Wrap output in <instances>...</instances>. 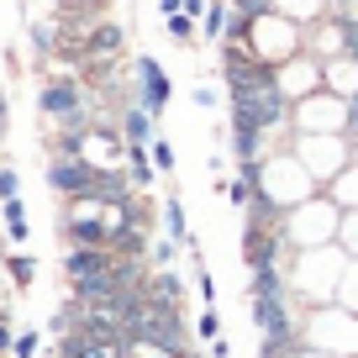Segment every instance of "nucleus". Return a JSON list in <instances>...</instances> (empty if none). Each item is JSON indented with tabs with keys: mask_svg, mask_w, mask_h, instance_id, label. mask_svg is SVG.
Listing matches in <instances>:
<instances>
[{
	"mask_svg": "<svg viewBox=\"0 0 358 358\" xmlns=\"http://www.w3.org/2000/svg\"><path fill=\"white\" fill-rule=\"evenodd\" d=\"M148 153H153V169H164V174L174 169V148H169L164 137H153V148H148Z\"/></svg>",
	"mask_w": 358,
	"mask_h": 358,
	"instance_id": "f8f14e48",
	"label": "nucleus"
},
{
	"mask_svg": "<svg viewBox=\"0 0 358 358\" xmlns=\"http://www.w3.org/2000/svg\"><path fill=\"white\" fill-rule=\"evenodd\" d=\"M195 337H206V343H216V337H222V316H216V306H206V311L195 316Z\"/></svg>",
	"mask_w": 358,
	"mask_h": 358,
	"instance_id": "1a4fd4ad",
	"label": "nucleus"
},
{
	"mask_svg": "<svg viewBox=\"0 0 358 358\" xmlns=\"http://www.w3.org/2000/svg\"><path fill=\"white\" fill-rule=\"evenodd\" d=\"M164 222H169V243H174V248H190V227H185V206H179L174 195L164 201Z\"/></svg>",
	"mask_w": 358,
	"mask_h": 358,
	"instance_id": "20e7f679",
	"label": "nucleus"
},
{
	"mask_svg": "<svg viewBox=\"0 0 358 358\" xmlns=\"http://www.w3.org/2000/svg\"><path fill=\"white\" fill-rule=\"evenodd\" d=\"M127 164H132V179H137V185H148V179H153V153H148V148H127Z\"/></svg>",
	"mask_w": 358,
	"mask_h": 358,
	"instance_id": "6e6552de",
	"label": "nucleus"
},
{
	"mask_svg": "<svg viewBox=\"0 0 358 358\" xmlns=\"http://www.w3.org/2000/svg\"><path fill=\"white\" fill-rule=\"evenodd\" d=\"M143 143H148V116L127 111V148H143Z\"/></svg>",
	"mask_w": 358,
	"mask_h": 358,
	"instance_id": "9d476101",
	"label": "nucleus"
},
{
	"mask_svg": "<svg viewBox=\"0 0 358 358\" xmlns=\"http://www.w3.org/2000/svg\"><path fill=\"white\" fill-rule=\"evenodd\" d=\"M6 274H11V285H16V290H27V285L37 280V258H27V253H11V258H6Z\"/></svg>",
	"mask_w": 358,
	"mask_h": 358,
	"instance_id": "39448f33",
	"label": "nucleus"
},
{
	"mask_svg": "<svg viewBox=\"0 0 358 358\" xmlns=\"http://www.w3.org/2000/svg\"><path fill=\"white\" fill-rule=\"evenodd\" d=\"M285 232H290V243H301V248H316V243H327V237L337 232V211H332L327 201H311L306 211H290Z\"/></svg>",
	"mask_w": 358,
	"mask_h": 358,
	"instance_id": "f03ea898",
	"label": "nucleus"
},
{
	"mask_svg": "<svg viewBox=\"0 0 358 358\" xmlns=\"http://www.w3.org/2000/svg\"><path fill=\"white\" fill-rule=\"evenodd\" d=\"M95 174H101V169L85 164L79 153H58L53 169H48V185H53L58 195H69V201H85V195H95Z\"/></svg>",
	"mask_w": 358,
	"mask_h": 358,
	"instance_id": "f257e3e1",
	"label": "nucleus"
},
{
	"mask_svg": "<svg viewBox=\"0 0 358 358\" xmlns=\"http://www.w3.org/2000/svg\"><path fill=\"white\" fill-rule=\"evenodd\" d=\"M195 295H201L206 306H216V280L206 274V268H195Z\"/></svg>",
	"mask_w": 358,
	"mask_h": 358,
	"instance_id": "ddd939ff",
	"label": "nucleus"
},
{
	"mask_svg": "<svg viewBox=\"0 0 358 358\" xmlns=\"http://www.w3.org/2000/svg\"><path fill=\"white\" fill-rule=\"evenodd\" d=\"M0 216H6V237H11L16 248L32 237V227H27V206H22V201H6V206H0Z\"/></svg>",
	"mask_w": 358,
	"mask_h": 358,
	"instance_id": "7ed1b4c3",
	"label": "nucleus"
},
{
	"mask_svg": "<svg viewBox=\"0 0 358 358\" xmlns=\"http://www.w3.org/2000/svg\"><path fill=\"white\" fill-rule=\"evenodd\" d=\"M16 358H37V332H16Z\"/></svg>",
	"mask_w": 358,
	"mask_h": 358,
	"instance_id": "4468645a",
	"label": "nucleus"
},
{
	"mask_svg": "<svg viewBox=\"0 0 358 358\" xmlns=\"http://www.w3.org/2000/svg\"><path fill=\"white\" fill-rule=\"evenodd\" d=\"M6 348H16V337H11V322H6V311H0V353Z\"/></svg>",
	"mask_w": 358,
	"mask_h": 358,
	"instance_id": "2eb2a0df",
	"label": "nucleus"
},
{
	"mask_svg": "<svg viewBox=\"0 0 358 358\" xmlns=\"http://www.w3.org/2000/svg\"><path fill=\"white\" fill-rule=\"evenodd\" d=\"M6 201H22V179H16V169H0V206Z\"/></svg>",
	"mask_w": 358,
	"mask_h": 358,
	"instance_id": "9b49d317",
	"label": "nucleus"
},
{
	"mask_svg": "<svg viewBox=\"0 0 358 358\" xmlns=\"http://www.w3.org/2000/svg\"><path fill=\"white\" fill-rule=\"evenodd\" d=\"M143 85H148V106L158 111V106L169 101V79L158 74V64H143Z\"/></svg>",
	"mask_w": 358,
	"mask_h": 358,
	"instance_id": "0eeeda50",
	"label": "nucleus"
},
{
	"mask_svg": "<svg viewBox=\"0 0 358 358\" xmlns=\"http://www.w3.org/2000/svg\"><path fill=\"white\" fill-rule=\"evenodd\" d=\"M43 106L53 116H74V90H69V85H48L43 90Z\"/></svg>",
	"mask_w": 358,
	"mask_h": 358,
	"instance_id": "423d86ee",
	"label": "nucleus"
}]
</instances>
